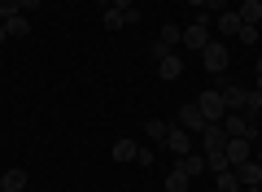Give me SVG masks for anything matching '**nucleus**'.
Here are the masks:
<instances>
[{
    "instance_id": "obj_1",
    "label": "nucleus",
    "mask_w": 262,
    "mask_h": 192,
    "mask_svg": "<svg viewBox=\"0 0 262 192\" xmlns=\"http://www.w3.org/2000/svg\"><path fill=\"white\" fill-rule=\"evenodd\" d=\"M210 39H214V13L196 9V18L184 27V39H179V44H184L188 53H201V48H206Z\"/></svg>"
},
{
    "instance_id": "obj_2",
    "label": "nucleus",
    "mask_w": 262,
    "mask_h": 192,
    "mask_svg": "<svg viewBox=\"0 0 262 192\" xmlns=\"http://www.w3.org/2000/svg\"><path fill=\"white\" fill-rule=\"evenodd\" d=\"M219 122H223V131H227V136H245V140H258V122H249V118H245L241 110H227V114H223Z\"/></svg>"
},
{
    "instance_id": "obj_3",
    "label": "nucleus",
    "mask_w": 262,
    "mask_h": 192,
    "mask_svg": "<svg viewBox=\"0 0 262 192\" xmlns=\"http://www.w3.org/2000/svg\"><path fill=\"white\" fill-rule=\"evenodd\" d=\"M227 61H232V53H227V44H219V39H210V44L201 48V66H206L210 74H223Z\"/></svg>"
},
{
    "instance_id": "obj_4",
    "label": "nucleus",
    "mask_w": 262,
    "mask_h": 192,
    "mask_svg": "<svg viewBox=\"0 0 262 192\" xmlns=\"http://www.w3.org/2000/svg\"><path fill=\"white\" fill-rule=\"evenodd\" d=\"M196 110L206 114V122H219L227 114V105H223V96H219L214 88H206V92H196Z\"/></svg>"
},
{
    "instance_id": "obj_5",
    "label": "nucleus",
    "mask_w": 262,
    "mask_h": 192,
    "mask_svg": "<svg viewBox=\"0 0 262 192\" xmlns=\"http://www.w3.org/2000/svg\"><path fill=\"white\" fill-rule=\"evenodd\" d=\"M223 157H227L232 166L249 162V157H253V140H245V136H227V144H223Z\"/></svg>"
},
{
    "instance_id": "obj_6",
    "label": "nucleus",
    "mask_w": 262,
    "mask_h": 192,
    "mask_svg": "<svg viewBox=\"0 0 262 192\" xmlns=\"http://www.w3.org/2000/svg\"><path fill=\"white\" fill-rule=\"evenodd\" d=\"M166 153H175V157L192 153V131H184L179 122H175V127H166Z\"/></svg>"
},
{
    "instance_id": "obj_7",
    "label": "nucleus",
    "mask_w": 262,
    "mask_h": 192,
    "mask_svg": "<svg viewBox=\"0 0 262 192\" xmlns=\"http://www.w3.org/2000/svg\"><path fill=\"white\" fill-rule=\"evenodd\" d=\"M223 144H227L223 122H206V131H201V153H223Z\"/></svg>"
},
{
    "instance_id": "obj_8",
    "label": "nucleus",
    "mask_w": 262,
    "mask_h": 192,
    "mask_svg": "<svg viewBox=\"0 0 262 192\" xmlns=\"http://www.w3.org/2000/svg\"><path fill=\"white\" fill-rule=\"evenodd\" d=\"M179 127H184V131H206V114H201V110H196V101H188V105H179Z\"/></svg>"
},
{
    "instance_id": "obj_9",
    "label": "nucleus",
    "mask_w": 262,
    "mask_h": 192,
    "mask_svg": "<svg viewBox=\"0 0 262 192\" xmlns=\"http://www.w3.org/2000/svg\"><path fill=\"white\" fill-rule=\"evenodd\" d=\"M179 74H184V61H179L175 53H166V57H158V79H162V83H175Z\"/></svg>"
},
{
    "instance_id": "obj_10",
    "label": "nucleus",
    "mask_w": 262,
    "mask_h": 192,
    "mask_svg": "<svg viewBox=\"0 0 262 192\" xmlns=\"http://www.w3.org/2000/svg\"><path fill=\"white\" fill-rule=\"evenodd\" d=\"M232 170H236V179H241V188H253V183H262V166L253 162V157H249V162H241V166H232Z\"/></svg>"
},
{
    "instance_id": "obj_11",
    "label": "nucleus",
    "mask_w": 262,
    "mask_h": 192,
    "mask_svg": "<svg viewBox=\"0 0 262 192\" xmlns=\"http://www.w3.org/2000/svg\"><path fill=\"white\" fill-rule=\"evenodd\" d=\"M175 166L188 175V179H196V175L206 170V153H184V157H175Z\"/></svg>"
},
{
    "instance_id": "obj_12",
    "label": "nucleus",
    "mask_w": 262,
    "mask_h": 192,
    "mask_svg": "<svg viewBox=\"0 0 262 192\" xmlns=\"http://www.w3.org/2000/svg\"><path fill=\"white\" fill-rule=\"evenodd\" d=\"M236 13H241V22L258 27V22H262V0H241V5H236Z\"/></svg>"
},
{
    "instance_id": "obj_13",
    "label": "nucleus",
    "mask_w": 262,
    "mask_h": 192,
    "mask_svg": "<svg viewBox=\"0 0 262 192\" xmlns=\"http://www.w3.org/2000/svg\"><path fill=\"white\" fill-rule=\"evenodd\" d=\"M214 31H219V35H236V31H241V13H236V9L219 13V18H214Z\"/></svg>"
},
{
    "instance_id": "obj_14",
    "label": "nucleus",
    "mask_w": 262,
    "mask_h": 192,
    "mask_svg": "<svg viewBox=\"0 0 262 192\" xmlns=\"http://www.w3.org/2000/svg\"><path fill=\"white\" fill-rule=\"evenodd\" d=\"M114 162H136V153H140V144H136V140H114Z\"/></svg>"
},
{
    "instance_id": "obj_15",
    "label": "nucleus",
    "mask_w": 262,
    "mask_h": 192,
    "mask_svg": "<svg viewBox=\"0 0 262 192\" xmlns=\"http://www.w3.org/2000/svg\"><path fill=\"white\" fill-rule=\"evenodd\" d=\"M166 127H170V122H162V118H149V122H144V136H149L158 148H166Z\"/></svg>"
},
{
    "instance_id": "obj_16",
    "label": "nucleus",
    "mask_w": 262,
    "mask_h": 192,
    "mask_svg": "<svg viewBox=\"0 0 262 192\" xmlns=\"http://www.w3.org/2000/svg\"><path fill=\"white\" fill-rule=\"evenodd\" d=\"M101 27H105V31H122V27H127V13L110 5V9H101Z\"/></svg>"
},
{
    "instance_id": "obj_17",
    "label": "nucleus",
    "mask_w": 262,
    "mask_h": 192,
    "mask_svg": "<svg viewBox=\"0 0 262 192\" xmlns=\"http://www.w3.org/2000/svg\"><path fill=\"white\" fill-rule=\"evenodd\" d=\"M0 179H5V192H27V170H18V166H13V170H5Z\"/></svg>"
},
{
    "instance_id": "obj_18",
    "label": "nucleus",
    "mask_w": 262,
    "mask_h": 192,
    "mask_svg": "<svg viewBox=\"0 0 262 192\" xmlns=\"http://www.w3.org/2000/svg\"><path fill=\"white\" fill-rule=\"evenodd\" d=\"M241 114H245L249 122H258V118H262V92H253V88H249V96H245V110H241Z\"/></svg>"
},
{
    "instance_id": "obj_19",
    "label": "nucleus",
    "mask_w": 262,
    "mask_h": 192,
    "mask_svg": "<svg viewBox=\"0 0 262 192\" xmlns=\"http://www.w3.org/2000/svg\"><path fill=\"white\" fill-rule=\"evenodd\" d=\"M188 183H192V179H188L179 166H170V170H166V192H188Z\"/></svg>"
},
{
    "instance_id": "obj_20",
    "label": "nucleus",
    "mask_w": 262,
    "mask_h": 192,
    "mask_svg": "<svg viewBox=\"0 0 262 192\" xmlns=\"http://www.w3.org/2000/svg\"><path fill=\"white\" fill-rule=\"evenodd\" d=\"M5 31H9L13 39H22L31 31V22H27V13H13V18H5Z\"/></svg>"
},
{
    "instance_id": "obj_21",
    "label": "nucleus",
    "mask_w": 262,
    "mask_h": 192,
    "mask_svg": "<svg viewBox=\"0 0 262 192\" xmlns=\"http://www.w3.org/2000/svg\"><path fill=\"white\" fill-rule=\"evenodd\" d=\"M179 39H184V27L166 22V27H162V39H158V44H162V48H179Z\"/></svg>"
},
{
    "instance_id": "obj_22",
    "label": "nucleus",
    "mask_w": 262,
    "mask_h": 192,
    "mask_svg": "<svg viewBox=\"0 0 262 192\" xmlns=\"http://www.w3.org/2000/svg\"><path fill=\"white\" fill-rule=\"evenodd\" d=\"M214 183H219V192H241V179H236V170H219V175H214Z\"/></svg>"
},
{
    "instance_id": "obj_23",
    "label": "nucleus",
    "mask_w": 262,
    "mask_h": 192,
    "mask_svg": "<svg viewBox=\"0 0 262 192\" xmlns=\"http://www.w3.org/2000/svg\"><path fill=\"white\" fill-rule=\"evenodd\" d=\"M236 39H241L245 48H253V44H258V27H249V22H241V31H236Z\"/></svg>"
},
{
    "instance_id": "obj_24",
    "label": "nucleus",
    "mask_w": 262,
    "mask_h": 192,
    "mask_svg": "<svg viewBox=\"0 0 262 192\" xmlns=\"http://www.w3.org/2000/svg\"><path fill=\"white\" fill-rule=\"evenodd\" d=\"M13 13H22V5H18V0H0V22H5V18H13Z\"/></svg>"
},
{
    "instance_id": "obj_25",
    "label": "nucleus",
    "mask_w": 262,
    "mask_h": 192,
    "mask_svg": "<svg viewBox=\"0 0 262 192\" xmlns=\"http://www.w3.org/2000/svg\"><path fill=\"white\" fill-rule=\"evenodd\" d=\"M227 9H232V0H206V13H214V18L227 13Z\"/></svg>"
},
{
    "instance_id": "obj_26",
    "label": "nucleus",
    "mask_w": 262,
    "mask_h": 192,
    "mask_svg": "<svg viewBox=\"0 0 262 192\" xmlns=\"http://www.w3.org/2000/svg\"><path fill=\"white\" fill-rule=\"evenodd\" d=\"M136 166H153V148H140L136 153Z\"/></svg>"
},
{
    "instance_id": "obj_27",
    "label": "nucleus",
    "mask_w": 262,
    "mask_h": 192,
    "mask_svg": "<svg viewBox=\"0 0 262 192\" xmlns=\"http://www.w3.org/2000/svg\"><path fill=\"white\" fill-rule=\"evenodd\" d=\"M114 9H122V13H131V9H136V0H114Z\"/></svg>"
},
{
    "instance_id": "obj_28",
    "label": "nucleus",
    "mask_w": 262,
    "mask_h": 192,
    "mask_svg": "<svg viewBox=\"0 0 262 192\" xmlns=\"http://www.w3.org/2000/svg\"><path fill=\"white\" fill-rule=\"evenodd\" d=\"M18 5H22V13H31V9H39L44 0H18Z\"/></svg>"
},
{
    "instance_id": "obj_29",
    "label": "nucleus",
    "mask_w": 262,
    "mask_h": 192,
    "mask_svg": "<svg viewBox=\"0 0 262 192\" xmlns=\"http://www.w3.org/2000/svg\"><path fill=\"white\" fill-rule=\"evenodd\" d=\"M188 5H192V9H206V0H188Z\"/></svg>"
},
{
    "instance_id": "obj_30",
    "label": "nucleus",
    "mask_w": 262,
    "mask_h": 192,
    "mask_svg": "<svg viewBox=\"0 0 262 192\" xmlns=\"http://www.w3.org/2000/svg\"><path fill=\"white\" fill-rule=\"evenodd\" d=\"M5 39H9V31H5V22H0V44H5Z\"/></svg>"
},
{
    "instance_id": "obj_31",
    "label": "nucleus",
    "mask_w": 262,
    "mask_h": 192,
    "mask_svg": "<svg viewBox=\"0 0 262 192\" xmlns=\"http://www.w3.org/2000/svg\"><path fill=\"white\" fill-rule=\"evenodd\" d=\"M241 192H262V183H253V188H241Z\"/></svg>"
},
{
    "instance_id": "obj_32",
    "label": "nucleus",
    "mask_w": 262,
    "mask_h": 192,
    "mask_svg": "<svg viewBox=\"0 0 262 192\" xmlns=\"http://www.w3.org/2000/svg\"><path fill=\"white\" fill-rule=\"evenodd\" d=\"M96 5H101V9H110V5H114V0H96Z\"/></svg>"
},
{
    "instance_id": "obj_33",
    "label": "nucleus",
    "mask_w": 262,
    "mask_h": 192,
    "mask_svg": "<svg viewBox=\"0 0 262 192\" xmlns=\"http://www.w3.org/2000/svg\"><path fill=\"white\" fill-rule=\"evenodd\" d=\"M253 162H258V166H262V148H258V153H253Z\"/></svg>"
},
{
    "instance_id": "obj_34",
    "label": "nucleus",
    "mask_w": 262,
    "mask_h": 192,
    "mask_svg": "<svg viewBox=\"0 0 262 192\" xmlns=\"http://www.w3.org/2000/svg\"><path fill=\"white\" fill-rule=\"evenodd\" d=\"M253 92H262V74H258V83H253Z\"/></svg>"
},
{
    "instance_id": "obj_35",
    "label": "nucleus",
    "mask_w": 262,
    "mask_h": 192,
    "mask_svg": "<svg viewBox=\"0 0 262 192\" xmlns=\"http://www.w3.org/2000/svg\"><path fill=\"white\" fill-rule=\"evenodd\" d=\"M0 188H5V179H0Z\"/></svg>"
},
{
    "instance_id": "obj_36",
    "label": "nucleus",
    "mask_w": 262,
    "mask_h": 192,
    "mask_svg": "<svg viewBox=\"0 0 262 192\" xmlns=\"http://www.w3.org/2000/svg\"><path fill=\"white\" fill-rule=\"evenodd\" d=\"M236 5H241V0H236Z\"/></svg>"
},
{
    "instance_id": "obj_37",
    "label": "nucleus",
    "mask_w": 262,
    "mask_h": 192,
    "mask_svg": "<svg viewBox=\"0 0 262 192\" xmlns=\"http://www.w3.org/2000/svg\"><path fill=\"white\" fill-rule=\"evenodd\" d=\"M0 192H5V188H0Z\"/></svg>"
}]
</instances>
